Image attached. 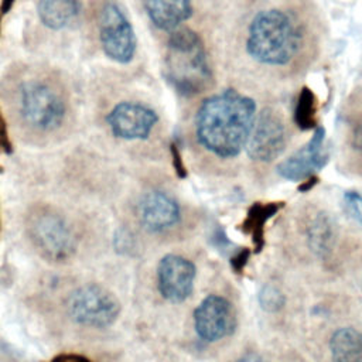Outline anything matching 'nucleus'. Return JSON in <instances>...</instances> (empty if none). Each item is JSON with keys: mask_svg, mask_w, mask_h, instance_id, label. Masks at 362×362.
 <instances>
[{"mask_svg": "<svg viewBox=\"0 0 362 362\" xmlns=\"http://www.w3.org/2000/svg\"><path fill=\"white\" fill-rule=\"evenodd\" d=\"M255 117V100L235 89H226L201 103L195 116V134L215 156L236 157L246 147Z\"/></svg>", "mask_w": 362, "mask_h": 362, "instance_id": "nucleus-1", "label": "nucleus"}, {"mask_svg": "<svg viewBox=\"0 0 362 362\" xmlns=\"http://www.w3.org/2000/svg\"><path fill=\"white\" fill-rule=\"evenodd\" d=\"M164 75L182 96L204 92L212 79L205 47L191 28H177L167 42Z\"/></svg>", "mask_w": 362, "mask_h": 362, "instance_id": "nucleus-2", "label": "nucleus"}, {"mask_svg": "<svg viewBox=\"0 0 362 362\" xmlns=\"http://www.w3.org/2000/svg\"><path fill=\"white\" fill-rule=\"evenodd\" d=\"M301 34L281 10L270 8L255 16L249 25L246 49L260 64L286 65L298 52Z\"/></svg>", "mask_w": 362, "mask_h": 362, "instance_id": "nucleus-3", "label": "nucleus"}, {"mask_svg": "<svg viewBox=\"0 0 362 362\" xmlns=\"http://www.w3.org/2000/svg\"><path fill=\"white\" fill-rule=\"evenodd\" d=\"M16 109L21 123L41 133L57 130L66 117L62 92L42 78H27L17 85Z\"/></svg>", "mask_w": 362, "mask_h": 362, "instance_id": "nucleus-4", "label": "nucleus"}, {"mask_svg": "<svg viewBox=\"0 0 362 362\" xmlns=\"http://www.w3.org/2000/svg\"><path fill=\"white\" fill-rule=\"evenodd\" d=\"M28 236L42 257L65 262L76 250V236L68 221L55 211L40 208L28 216Z\"/></svg>", "mask_w": 362, "mask_h": 362, "instance_id": "nucleus-5", "label": "nucleus"}, {"mask_svg": "<svg viewBox=\"0 0 362 362\" xmlns=\"http://www.w3.org/2000/svg\"><path fill=\"white\" fill-rule=\"evenodd\" d=\"M66 311L71 320L90 328H107L120 314V303L112 291L88 283L75 288L66 300Z\"/></svg>", "mask_w": 362, "mask_h": 362, "instance_id": "nucleus-6", "label": "nucleus"}, {"mask_svg": "<svg viewBox=\"0 0 362 362\" xmlns=\"http://www.w3.org/2000/svg\"><path fill=\"white\" fill-rule=\"evenodd\" d=\"M99 38L103 52L119 64H129L136 52V34L122 7L106 1L99 14Z\"/></svg>", "mask_w": 362, "mask_h": 362, "instance_id": "nucleus-7", "label": "nucleus"}, {"mask_svg": "<svg viewBox=\"0 0 362 362\" xmlns=\"http://www.w3.org/2000/svg\"><path fill=\"white\" fill-rule=\"evenodd\" d=\"M287 130L279 110L273 107L263 109L253 122L249 139L246 141V153L256 161H273L286 148Z\"/></svg>", "mask_w": 362, "mask_h": 362, "instance_id": "nucleus-8", "label": "nucleus"}, {"mask_svg": "<svg viewBox=\"0 0 362 362\" xmlns=\"http://www.w3.org/2000/svg\"><path fill=\"white\" fill-rule=\"evenodd\" d=\"M194 324L201 339L206 342H216L229 337L235 331V310L225 297L211 294L195 308Z\"/></svg>", "mask_w": 362, "mask_h": 362, "instance_id": "nucleus-9", "label": "nucleus"}, {"mask_svg": "<svg viewBox=\"0 0 362 362\" xmlns=\"http://www.w3.org/2000/svg\"><path fill=\"white\" fill-rule=\"evenodd\" d=\"M157 120V113L139 102H120L106 116L113 136L123 140L147 139Z\"/></svg>", "mask_w": 362, "mask_h": 362, "instance_id": "nucleus-10", "label": "nucleus"}, {"mask_svg": "<svg viewBox=\"0 0 362 362\" xmlns=\"http://www.w3.org/2000/svg\"><path fill=\"white\" fill-rule=\"evenodd\" d=\"M329 153L325 144V129L315 127L308 143L277 164V174L288 181H303L321 170L328 161Z\"/></svg>", "mask_w": 362, "mask_h": 362, "instance_id": "nucleus-11", "label": "nucleus"}, {"mask_svg": "<svg viewBox=\"0 0 362 362\" xmlns=\"http://www.w3.org/2000/svg\"><path fill=\"white\" fill-rule=\"evenodd\" d=\"M195 276L192 262L180 255H165L157 267L158 291L170 303H182L192 293Z\"/></svg>", "mask_w": 362, "mask_h": 362, "instance_id": "nucleus-12", "label": "nucleus"}, {"mask_svg": "<svg viewBox=\"0 0 362 362\" xmlns=\"http://www.w3.org/2000/svg\"><path fill=\"white\" fill-rule=\"evenodd\" d=\"M137 218L148 232H163L180 221L177 201L164 191L153 189L146 192L137 204Z\"/></svg>", "mask_w": 362, "mask_h": 362, "instance_id": "nucleus-13", "label": "nucleus"}, {"mask_svg": "<svg viewBox=\"0 0 362 362\" xmlns=\"http://www.w3.org/2000/svg\"><path fill=\"white\" fill-rule=\"evenodd\" d=\"M144 8L158 30L174 31L192 16V0H144Z\"/></svg>", "mask_w": 362, "mask_h": 362, "instance_id": "nucleus-14", "label": "nucleus"}, {"mask_svg": "<svg viewBox=\"0 0 362 362\" xmlns=\"http://www.w3.org/2000/svg\"><path fill=\"white\" fill-rule=\"evenodd\" d=\"M37 11L41 23L59 31L72 27L81 14L79 0H38Z\"/></svg>", "mask_w": 362, "mask_h": 362, "instance_id": "nucleus-15", "label": "nucleus"}, {"mask_svg": "<svg viewBox=\"0 0 362 362\" xmlns=\"http://www.w3.org/2000/svg\"><path fill=\"white\" fill-rule=\"evenodd\" d=\"M334 362H362V332L352 328H338L329 339Z\"/></svg>", "mask_w": 362, "mask_h": 362, "instance_id": "nucleus-16", "label": "nucleus"}, {"mask_svg": "<svg viewBox=\"0 0 362 362\" xmlns=\"http://www.w3.org/2000/svg\"><path fill=\"white\" fill-rule=\"evenodd\" d=\"M283 206V202H256L253 204L245 221L240 225V229L252 236V242L255 246V252L259 253L264 246V225L266 222L279 212V209Z\"/></svg>", "mask_w": 362, "mask_h": 362, "instance_id": "nucleus-17", "label": "nucleus"}, {"mask_svg": "<svg viewBox=\"0 0 362 362\" xmlns=\"http://www.w3.org/2000/svg\"><path fill=\"white\" fill-rule=\"evenodd\" d=\"M307 238L308 245L315 255H328L334 245V228L329 218L324 214H317L308 223Z\"/></svg>", "mask_w": 362, "mask_h": 362, "instance_id": "nucleus-18", "label": "nucleus"}, {"mask_svg": "<svg viewBox=\"0 0 362 362\" xmlns=\"http://www.w3.org/2000/svg\"><path fill=\"white\" fill-rule=\"evenodd\" d=\"M294 122L301 130L317 127V99L308 88L300 90L294 109Z\"/></svg>", "mask_w": 362, "mask_h": 362, "instance_id": "nucleus-19", "label": "nucleus"}, {"mask_svg": "<svg viewBox=\"0 0 362 362\" xmlns=\"http://www.w3.org/2000/svg\"><path fill=\"white\" fill-rule=\"evenodd\" d=\"M286 298L283 293L273 284H266L259 291V304L264 311L276 313L283 308Z\"/></svg>", "mask_w": 362, "mask_h": 362, "instance_id": "nucleus-20", "label": "nucleus"}, {"mask_svg": "<svg viewBox=\"0 0 362 362\" xmlns=\"http://www.w3.org/2000/svg\"><path fill=\"white\" fill-rule=\"evenodd\" d=\"M344 202L351 216L362 225V194L356 191H346L344 194Z\"/></svg>", "mask_w": 362, "mask_h": 362, "instance_id": "nucleus-21", "label": "nucleus"}, {"mask_svg": "<svg viewBox=\"0 0 362 362\" xmlns=\"http://www.w3.org/2000/svg\"><path fill=\"white\" fill-rule=\"evenodd\" d=\"M249 257H250V250H249V249L243 247V249L238 250V252L230 257V267L233 269V272L238 273V274H240V273L245 270V267H246V264H247V262H249Z\"/></svg>", "mask_w": 362, "mask_h": 362, "instance_id": "nucleus-22", "label": "nucleus"}, {"mask_svg": "<svg viewBox=\"0 0 362 362\" xmlns=\"http://www.w3.org/2000/svg\"><path fill=\"white\" fill-rule=\"evenodd\" d=\"M170 151H171V157H173V167H174V171L177 173V175L180 178H185L187 177V168H185V164H184V160L181 157V153L178 150V146L177 144H171L170 147Z\"/></svg>", "mask_w": 362, "mask_h": 362, "instance_id": "nucleus-23", "label": "nucleus"}, {"mask_svg": "<svg viewBox=\"0 0 362 362\" xmlns=\"http://www.w3.org/2000/svg\"><path fill=\"white\" fill-rule=\"evenodd\" d=\"M49 362H90V361L83 355H78V354H61L52 358Z\"/></svg>", "mask_w": 362, "mask_h": 362, "instance_id": "nucleus-24", "label": "nucleus"}, {"mask_svg": "<svg viewBox=\"0 0 362 362\" xmlns=\"http://www.w3.org/2000/svg\"><path fill=\"white\" fill-rule=\"evenodd\" d=\"M352 146L355 150L362 153V124L356 126L352 134Z\"/></svg>", "mask_w": 362, "mask_h": 362, "instance_id": "nucleus-25", "label": "nucleus"}, {"mask_svg": "<svg viewBox=\"0 0 362 362\" xmlns=\"http://www.w3.org/2000/svg\"><path fill=\"white\" fill-rule=\"evenodd\" d=\"M317 182H318V177L311 175V177H308V178H305V180L301 181V184L298 185V191L307 192V191H310L311 188H314V185H315Z\"/></svg>", "mask_w": 362, "mask_h": 362, "instance_id": "nucleus-26", "label": "nucleus"}, {"mask_svg": "<svg viewBox=\"0 0 362 362\" xmlns=\"http://www.w3.org/2000/svg\"><path fill=\"white\" fill-rule=\"evenodd\" d=\"M236 362H266V361L256 352H247L242 355Z\"/></svg>", "mask_w": 362, "mask_h": 362, "instance_id": "nucleus-27", "label": "nucleus"}, {"mask_svg": "<svg viewBox=\"0 0 362 362\" xmlns=\"http://www.w3.org/2000/svg\"><path fill=\"white\" fill-rule=\"evenodd\" d=\"M0 144H3L6 147H10L8 139H7V132H6V123L3 120L1 113H0Z\"/></svg>", "mask_w": 362, "mask_h": 362, "instance_id": "nucleus-28", "label": "nucleus"}, {"mask_svg": "<svg viewBox=\"0 0 362 362\" xmlns=\"http://www.w3.org/2000/svg\"><path fill=\"white\" fill-rule=\"evenodd\" d=\"M14 4V0H1V6H0V13H7Z\"/></svg>", "mask_w": 362, "mask_h": 362, "instance_id": "nucleus-29", "label": "nucleus"}, {"mask_svg": "<svg viewBox=\"0 0 362 362\" xmlns=\"http://www.w3.org/2000/svg\"><path fill=\"white\" fill-rule=\"evenodd\" d=\"M0 20H1V13H0Z\"/></svg>", "mask_w": 362, "mask_h": 362, "instance_id": "nucleus-30", "label": "nucleus"}]
</instances>
